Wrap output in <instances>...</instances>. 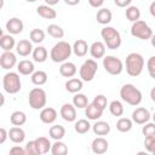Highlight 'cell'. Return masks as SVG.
Returning a JSON list of instances; mask_svg holds the SVG:
<instances>
[{
	"instance_id": "cell-50",
	"label": "cell",
	"mask_w": 155,
	"mask_h": 155,
	"mask_svg": "<svg viewBox=\"0 0 155 155\" xmlns=\"http://www.w3.org/2000/svg\"><path fill=\"white\" fill-rule=\"evenodd\" d=\"M80 1H81V0H64V2H65L67 5H69V6H75V5H78Z\"/></svg>"
},
{
	"instance_id": "cell-18",
	"label": "cell",
	"mask_w": 155,
	"mask_h": 155,
	"mask_svg": "<svg viewBox=\"0 0 155 155\" xmlns=\"http://www.w3.org/2000/svg\"><path fill=\"white\" fill-rule=\"evenodd\" d=\"M87 51H90V46L87 42L82 39H78L73 44V52L76 57H85L87 54Z\"/></svg>"
},
{
	"instance_id": "cell-51",
	"label": "cell",
	"mask_w": 155,
	"mask_h": 155,
	"mask_svg": "<svg viewBox=\"0 0 155 155\" xmlns=\"http://www.w3.org/2000/svg\"><path fill=\"white\" fill-rule=\"evenodd\" d=\"M149 12H150V15H151L153 17H155V1H153V2L150 4V6H149Z\"/></svg>"
},
{
	"instance_id": "cell-2",
	"label": "cell",
	"mask_w": 155,
	"mask_h": 155,
	"mask_svg": "<svg viewBox=\"0 0 155 155\" xmlns=\"http://www.w3.org/2000/svg\"><path fill=\"white\" fill-rule=\"evenodd\" d=\"M73 52V46H70L69 42L67 41H58L50 52V58L54 63H63L65 62Z\"/></svg>"
},
{
	"instance_id": "cell-6",
	"label": "cell",
	"mask_w": 155,
	"mask_h": 155,
	"mask_svg": "<svg viewBox=\"0 0 155 155\" xmlns=\"http://www.w3.org/2000/svg\"><path fill=\"white\" fill-rule=\"evenodd\" d=\"M28 101H29V105L31 109L34 110H39L45 108L46 102H47V96L45 90H42L41 87H34L28 96Z\"/></svg>"
},
{
	"instance_id": "cell-44",
	"label": "cell",
	"mask_w": 155,
	"mask_h": 155,
	"mask_svg": "<svg viewBox=\"0 0 155 155\" xmlns=\"http://www.w3.org/2000/svg\"><path fill=\"white\" fill-rule=\"evenodd\" d=\"M147 69L150 78L155 79V56H151L147 62Z\"/></svg>"
},
{
	"instance_id": "cell-43",
	"label": "cell",
	"mask_w": 155,
	"mask_h": 155,
	"mask_svg": "<svg viewBox=\"0 0 155 155\" xmlns=\"http://www.w3.org/2000/svg\"><path fill=\"white\" fill-rule=\"evenodd\" d=\"M155 147V136H148L144 138V148L148 153L151 154L153 149Z\"/></svg>"
},
{
	"instance_id": "cell-45",
	"label": "cell",
	"mask_w": 155,
	"mask_h": 155,
	"mask_svg": "<svg viewBox=\"0 0 155 155\" xmlns=\"http://www.w3.org/2000/svg\"><path fill=\"white\" fill-rule=\"evenodd\" d=\"M25 151L28 155H38V150H36V145H35V140H30L25 144Z\"/></svg>"
},
{
	"instance_id": "cell-25",
	"label": "cell",
	"mask_w": 155,
	"mask_h": 155,
	"mask_svg": "<svg viewBox=\"0 0 155 155\" xmlns=\"http://www.w3.org/2000/svg\"><path fill=\"white\" fill-rule=\"evenodd\" d=\"M82 87H84V81L81 79H78V78L69 79L65 82V90L70 93H78L82 90Z\"/></svg>"
},
{
	"instance_id": "cell-56",
	"label": "cell",
	"mask_w": 155,
	"mask_h": 155,
	"mask_svg": "<svg viewBox=\"0 0 155 155\" xmlns=\"http://www.w3.org/2000/svg\"><path fill=\"white\" fill-rule=\"evenodd\" d=\"M151 154H153V155H155V147H154V149H153V151H151Z\"/></svg>"
},
{
	"instance_id": "cell-35",
	"label": "cell",
	"mask_w": 155,
	"mask_h": 155,
	"mask_svg": "<svg viewBox=\"0 0 155 155\" xmlns=\"http://www.w3.org/2000/svg\"><path fill=\"white\" fill-rule=\"evenodd\" d=\"M91 127H92V126L90 125L88 120H86V119H80V120H78V121L75 122V125H74L75 132L79 133V134H85V133H87Z\"/></svg>"
},
{
	"instance_id": "cell-53",
	"label": "cell",
	"mask_w": 155,
	"mask_h": 155,
	"mask_svg": "<svg viewBox=\"0 0 155 155\" xmlns=\"http://www.w3.org/2000/svg\"><path fill=\"white\" fill-rule=\"evenodd\" d=\"M150 98H151L153 102H155V86L150 90Z\"/></svg>"
},
{
	"instance_id": "cell-41",
	"label": "cell",
	"mask_w": 155,
	"mask_h": 155,
	"mask_svg": "<svg viewBox=\"0 0 155 155\" xmlns=\"http://www.w3.org/2000/svg\"><path fill=\"white\" fill-rule=\"evenodd\" d=\"M92 103H93L94 105H97L98 108H101L102 110H104V109L107 108V105H108V99H107V97H105L104 94H97V96L93 98Z\"/></svg>"
},
{
	"instance_id": "cell-30",
	"label": "cell",
	"mask_w": 155,
	"mask_h": 155,
	"mask_svg": "<svg viewBox=\"0 0 155 155\" xmlns=\"http://www.w3.org/2000/svg\"><path fill=\"white\" fill-rule=\"evenodd\" d=\"M48 134L54 140H62L65 136V128L62 125H53L48 130Z\"/></svg>"
},
{
	"instance_id": "cell-27",
	"label": "cell",
	"mask_w": 155,
	"mask_h": 155,
	"mask_svg": "<svg viewBox=\"0 0 155 155\" xmlns=\"http://www.w3.org/2000/svg\"><path fill=\"white\" fill-rule=\"evenodd\" d=\"M111 18H113V13L109 8H101L98 10L97 15H96V19L99 24H103V25H107L111 22Z\"/></svg>"
},
{
	"instance_id": "cell-29",
	"label": "cell",
	"mask_w": 155,
	"mask_h": 155,
	"mask_svg": "<svg viewBox=\"0 0 155 155\" xmlns=\"http://www.w3.org/2000/svg\"><path fill=\"white\" fill-rule=\"evenodd\" d=\"M0 46L4 51H11L16 46V41L12 35L10 34H1L0 38Z\"/></svg>"
},
{
	"instance_id": "cell-36",
	"label": "cell",
	"mask_w": 155,
	"mask_h": 155,
	"mask_svg": "<svg viewBox=\"0 0 155 155\" xmlns=\"http://www.w3.org/2000/svg\"><path fill=\"white\" fill-rule=\"evenodd\" d=\"M51 153L53 155H65L68 153V147L62 140H56L51 147Z\"/></svg>"
},
{
	"instance_id": "cell-22",
	"label": "cell",
	"mask_w": 155,
	"mask_h": 155,
	"mask_svg": "<svg viewBox=\"0 0 155 155\" xmlns=\"http://www.w3.org/2000/svg\"><path fill=\"white\" fill-rule=\"evenodd\" d=\"M17 70L22 75H31L35 70V67L31 61L22 59V61H19V63H17Z\"/></svg>"
},
{
	"instance_id": "cell-8",
	"label": "cell",
	"mask_w": 155,
	"mask_h": 155,
	"mask_svg": "<svg viewBox=\"0 0 155 155\" xmlns=\"http://www.w3.org/2000/svg\"><path fill=\"white\" fill-rule=\"evenodd\" d=\"M103 68L110 75H119L124 70V63L116 56H104L103 57Z\"/></svg>"
},
{
	"instance_id": "cell-40",
	"label": "cell",
	"mask_w": 155,
	"mask_h": 155,
	"mask_svg": "<svg viewBox=\"0 0 155 155\" xmlns=\"http://www.w3.org/2000/svg\"><path fill=\"white\" fill-rule=\"evenodd\" d=\"M29 38H30V41L34 42V44H41L44 40H45V31L41 30V29H31L30 30V34H29Z\"/></svg>"
},
{
	"instance_id": "cell-38",
	"label": "cell",
	"mask_w": 155,
	"mask_h": 155,
	"mask_svg": "<svg viewBox=\"0 0 155 155\" xmlns=\"http://www.w3.org/2000/svg\"><path fill=\"white\" fill-rule=\"evenodd\" d=\"M124 105H122V103L120 102V101H113V102H110V104H109V111H110V114L113 115V116H122V114H124Z\"/></svg>"
},
{
	"instance_id": "cell-49",
	"label": "cell",
	"mask_w": 155,
	"mask_h": 155,
	"mask_svg": "<svg viewBox=\"0 0 155 155\" xmlns=\"http://www.w3.org/2000/svg\"><path fill=\"white\" fill-rule=\"evenodd\" d=\"M88 4H90V6H92L94 8H98L104 4V0H88Z\"/></svg>"
},
{
	"instance_id": "cell-47",
	"label": "cell",
	"mask_w": 155,
	"mask_h": 155,
	"mask_svg": "<svg viewBox=\"0 0 155 155\" xmlns=\"http://www.w3.org/2000/svg\"><path fill=\"white\" fill-rule=\"evenodd\" d=\"M7 138H8V131H6V128L1 127L0 128V144H4Z\"/></svg>"
},
{
	"instance_id": "cell-55",
	"label": "cell",
	"mask_w": 155,
	"mask_h": 155,
	"mask_svg": "<svg viewBox=\"0 0 155 155\" xmlns=\"http://www.w3.org/2000/svg\"><path fill=\"white\" fill-rule=\"evenodd\" d=\"M25 1H28V2H35L36 0H25Z\"/></svg>"
},
{
	"instance_id": "cell-26",
	"label": "cell",
	"mask_w": 155,
	"mask_h": 155,
	"mask_svg": "<svg viewBox=\"0 0 155 155\" xmlns=\"http://www.w3.org/2000/svg\"><path fill=\"white\" fill-rule=\"evenodd\" d=\"M92 131L97 136H107L110 132V125L107 121H96L92 125Z\"/></svg>"
},
{
	"instance_id": "cell-4",
	"label": "cell",
	"mask_w": 155,
	"mask_h": 155,
	"mask_svg": "<svg viewBox=\"0 0 155 155\" xmlns=\"http://www.w3.org/2000/svg\"><path fill=\"white\" fill-rule=\"evenodd\" d=\"M101 36L103 39V42L109 50H116L121 45V35L120 33L113 28V27H104L101 30Z\"/></svg>"
},
{
	"instance_id": "cell-42",
	"label": "cell",
	"mask_w": 155,
	"mask_h": 155,
	"mask_svg": "<svg viewBox=\"0 0 155 155\" xmlns=\"http://www.w3.org/2000/svg\"><path fill=\"white\" fill-rule=\"evenodd\" d=\"M142 133L144 134V137L155 136V122H147V124H144V126L142 128Z\"/></svg>"
},
{
	"instance_id": "cell-57",
	"label": "cell",
	"mask_w": 155,
	"mask_h": 155,
	"mask_svg": "<svg viewBox=\"0 0 155 155\" xmlns=\"http://www.w3.org/2000/svg\"><path fill=\"white\" fill-rule=\"evenodd\" d=\"M151 117H153V120H154V122H155V113L153 114V116H151Z\"/></svg>"
},
{
	"instance_id": "cell-3",
	"label": "cell",
	"mask_w": 155,
	"mask_h": 155,
	"mask_svg": "<svg viewBox=\"0 0 155 155\" xmlns=\"http://www.w3.org/2000/svg\"><path fill=\"white\" fill-rule=\"evenodd\" d=\"M120 97L124 102H126L130 105H138L142 102V92L132 84H125L121 88H120Z\"/></svg>"
},
{
	"instance_id": "cell-12",
	"label": "cell",
	"mask_w": 155,
	"mask_h": 155,
	"mask_svg": "<svg viewBox=\"0 0 155 155\" xmlns=\"http://www.w3.org/2000/svg\"><path fill=\"white\" fill-rule=\"evenodd\" d=\"M59 114H61L62 119L65 120V121H68V122H73V121L76 120V108H75L74 104L64 103L61 107Z\"/></svg>"
},
{
	"instance_id": "cell-19",
	"label": "cell",
	"mask_w": 155,
	"mask_h": 155,
	"mask_svg": "<svg viewBox=\"0 0 155 155\" xmlns=\"http://www.w3.org/2000/svg\"><path fill=\"white\" fill-rule=\"evenodd\" d=\"M105 44L102 42V41H94L91 46H90V53L93 58L96 59H99V58H103L104 54H105Z\"/></svg>"
},
{
	"instance_id": "cell-37",
	"label": "cell",
	"mask_w": 155,
	"mask_h": 155,
	"mask_svg": "<svg viewBox=\"0 0 155 155\" xmlns=\"http://www.w3.org/2000/svg\"><path fill=\"white\" fill-rule=\"evenodd\" d=\"M46 29H47V34L54 39H62L64 36V30L58 24H50Z\"/></svg>"
},
{
	"instance_id": "cell-24",
	"label": "cell",
	"mask_w": 155,
	"mask_h": 155,
	"mask_svg": "<svg viewBox=\"0 0 155 155\" xmlns=\"http://www.w3.org/2000/svg\"><path fill=\"white\" fill-rule=\"evenodd\" d=\"M102 114H103V110L101 108H98L97 105H94L93 103H88V105L85 108V115L87 116L88 120L97 121L98 119H101Z\"/></svg>"
},
{
	"instance_id": "cell-1",
	"label": "cell",
	"mask_w": 155,
	"mask_h": 155,
	"mask_svg": "<svg viewBox=\"0 0 155 155\" xmlns=\"http://www.w3.org/2000/svg\"><path fill=\"white\" fill-rule=\"evenodd\" d=\"M126 65V73L130 76H138L142 74L143 68H144V58L140 53L132 52L126 57L125 61Z\"/></svg>"
},
{
	"instance_id": "cell-46",
	"label": "cell",
	"mask_w": 155,
	"mask_h": 155,
	"mask_svg": "<svg viewBox=\"0 0 155 155\" xmlns=\"http://www.w3.org/2000/svg\"><path fill=\"white\" fill-rule=\"evenodd\" d=\"M10 154L24 155V154H27V151H25V148H22V147H19V145H15V147H12V148L10 149Z\"/></svg>"
},
{
	"instance_id": "cell-5",
	"label": "cell",
	"mask_w": 155,
	"mask_h": 155,
	"mask_svg": "<svg viewBox=\"0 0 155 155\" xmlns=\"http://www.w3.org/2000/svg\"><path fill=\"white\" fill-rule=\"evenodd\" d=\"M2 87L4 90L10 94H16L22 88V82L19 79V75L15 71L6 73L2 78Z\"/></svg>"
},
{
	"instance_id": "cell-9",
	"label": "cell",
	"mask_w": 155,
	"mask_h": 155,
	"mask_svg": "<svg viewBox=\"0 0 155 155\" xmlns=\"http://www.w3.org/2000/svg\"><path fill=\"white\" fill-rule=\"evenodd\" d=\"M97 69H98V64L94 59H86L82 65L80 67L79 69V75H80V79L82 81H92L93 78L96 76V73H97Z\"/></svg>"
},
{
	"instance_id": "cell-48",
	"label": "cell",
	"mask_w": 155,
	"mask_h": 155,
	"mask_svg": "<svg viewBox=\"0 0 155 155\" xmlns=\"http://www.w3.org/2000/svg\"><path fill=\"white\" fill-rule=\"evenodd\" d=\"M115 5L119 7H128L132 2V0H114Z\"/></svg>"
},
{
	"instance_id": "cell-16",
	"label": "cell",
	"mask_w": 155,
	"mask_h": 155,
	"mask_svg": "<svg viewBox=\"0 0 155 155\" xmlns=\"http://www.w3.org/2000/svg\"><path fill=\"white\" fill-rule=\"evenodd\" d=\"M33 45H31V41L27 40V39H23V40H19L17 44H16V51L19 56L22 57H27L29 56L30 53H33Z\"/></svg>"
},
{
	"instance_id": "cell-17",
	"label": "cell",
	"mask_w": 155,
	"mask_h": 155,
	"mask_svg": "<svg viewBox=\"0 0 155 155\" xmlns=\"http://www.w3.org/2000/svg\"><path fill=\"white\" fill-rule=\"evenodd\" d=\"M8 138L16 143V144H21L24 139H25V132L23 128H21V126H13L10 128L8 131Z\"/></svg>"
},
{
	"instance_id": "cell-20",
	"label": "cell",
	"mask_w": 155,
	"mask_h": 155,
	"mask_svg": "<svg viewBox=\"0 0 155 155\" xmlns=\"http://www.w3.org/2000/svg\"><path fill=\"white\" fill-rule=\"evenodd\" d=\"M36 13L45 19H53L57 17V12L50 5H40L36 8Z\"/></svg>"
},
{
	"instance_id": "cell-39",
	"label": "cell",
	"mask_w": 155,
	"mask_h": 155,
	"mask_svg": "<svg viewBox=\"0 0 155 155\" xmlns=\"http://www.w3.org/2000/svg\"><path fill=\"white\" fill-rule=\"evenodd\" d=\"M126 18L130 21V22H136L140 18V11L137 6H128L126 7Z\"/></svg>"
},
{
	"instance_id": "cell-13",
	"label": "cell",
	"mask_w": 155,
	"mask_h": 155,
	"mask_svg": "<svg viewBox=\"0 0 155 155\" xmlns=\"http://www.w3.org/2000/svg\"><path fill=\"white\" fill-rule=\"evenodd\" d=\"M23 28H24L23 22L17 17H12L6 22V29L11 35L21 34L23 31Z\"/></svg>"
},
{
	"instance_id": "cell-15",
	"label": "cell",
	"mask_w": 155,
	"mask_h": 155,
	"mask_svg": "<svg viewBox=\"0 0 155 155\" xmlns=\"http://www.w3.org/2000/svg\"><path fill=\"white\" fill-rule=\"evenodd\" d=\"M41 122L44 124H53L57 119V111L54 108H51V107H46V108H42L41 111H40V115H39Z\"/></svg>"
},
{
	"instance_id": "cell-11",
	"label": "cell",
	"mask_w": 155,
	"mask_h": 155,
	"mask_svg": "<svg viewBox=\"0 0 155 155\" xmlns=\"http://www.w3.org/2000/svg\"><path fill=\"white\" fill-rule=\"evenodd\" d=\"M150 119H151V115H150L149 110L143 107L136 108V110H133V113H132V120H133V122H136L138 125H144V124L149 122Z\"/></svg>"
},
{
	"instance_id": "cell-7",
	"label": "cell",
	"mask_w": 155,
	"mask_h": 155,
	"mask_svg": "<svg viewBox=\"0 0 155 155\" xmlns=\"http://www.w3.org/2000/svg\"><path fill=\"white\" fill-rule=\"evenodd\" d=\"M131 35L140 40H150V38L153 36V30L147 22L138 19L131 25Z\"/></svg>"
},
{
	"instance_id": "cell-34",
	"label": "cell",
	"mask_w": 155,
	"mask_h": 155,
	"mask_svg": "<svg viewBox=\"0 0 155 155\" xmlns=\"http://www.w3.org/2000/svg\"><path fill=\"white\" fill-rule=\"evenodd\" d=\"M73 104L75 105V108L78 109H84L88 105V98L86 97V94L84 93H75V96L73 97Z\"/></svg>"
},
{
	"instance_id": "cell-14",
	"label": "cell",
	"mask_w": 155,
	"mask_h": 155,
	"mask_svg": "<svg viewBox=\"0 0 155 155\" xmlns=\"http://www.w3.org/2000/svg\"><path fill=\"white\" fill-rule=\"evenodd\" d=\"M108 148H109V143H108V140H107L105 138H103L102 136H101V137H97V138H94V139L92 140L91 149H92V151H93L94 154H98V155L104 154V153H107Z\"/></svg>"
},
{
	"instance_id": "cell-54",
	"label": "cell",
	"mask_w": 155,
	"mask_h": 155,
	"mask_svg": "<svg viewBox=\"0 0 155 155\" xmlns=\"http://www.w3.org/2000/svg\"><path fill=\"white\" fill-rule=\"evenodd\" d=\"M150 42H151V46L155 47V35H154V34H153V36L150 38Z\"/></svg>"
},
{
	"instance_id": "cell-28",
	"label": "cell",
	"mask_w": 155,
	"mask_h": 155,
	"mask_svg": "<svg viewBox=\"0 0 155 155\" xmlns=\"http://www.w3.org/2000/svg\"><path fill=\"white\" fill-rule=\"evenodd\" d=\"M133 127V120L128 119V117H120L117 121H116V130L119 132H122V133H126V132H130Z\"/></svg>"
},
{
	"instance_id": "cell-23",
	"label": "cell",
	"mask_w": 155,
	"mask_h": 155,
	"mask_svg": "<svg viewBox=\"0 0 155 155\" xmlns=\"http://www.w3.org/2000/svg\"><path fill=\"white\" fill-rule=\"evenodd\" d=\"M78 69H76V65L71 62H63L59 67V74L64 78H73L75 74H76Z\"/></svg>"
},
{
	"instance_id": "cell-33",
	"label": "cell",
	"mask_w": 155,
	"mask_h": 155,
	"mask_svg": "<svg viewBox=\"0 0 155 155\" xmlns=\"http://www.w3.org/2000/svg\"><path fill=\"white\" fill-rule=\"evenodd\" d=\"M31 82L36 86H42L47 82V74L44 70H36L31 74Z\"/></svg>"
},
{
	"instance_id": "cell-21",
	"label": "cell",
	"mask_w": 155,
	"mask_h": 155,
	"mask_svg": "<svg viewBox=\"0 0 155 155\" xmlns=\"http://www.w3.org/2000/svg\"><path fill=\"white\" fill-rule=\"evenodd\" d=\"M35 140V145H36V150H38V155L41 154H46L48 151H51V147L52 144L50 143L48 138L46 137H38Z\"/></svg>"
},
{
	"instance_id": "cell-32",
	"label": "cell",
	"mask_w": 155,
	"mask_h": 155,
	"mask_svg": "<svg viewBox=\"0 0 155 155\" xmlns=\"http://www.w3.org/2000/svg\"><path fill=\"white\" fill-rule=\"evenodd\" d=\"M33 59L38 63H44L47 59V50L44 46H38L33 50Z\"/></svg>"
},
{
	"instance_id": "cell-10",
	"label": "cell",
	"mask_w": 155,
	"mask_h": 155,
	"mask_svg": "<svg viewBox=\"0 0 155 155\" xmlns=\"http://www.w3.org/2000/svg\"><path fill=\"white\" fill-rule=\"evenodd\" d=\"M17 64V58L16 54L12 51H4L0 56V65L2 69L8 70L12 69Z\"/></svg>"
},
{
	"instance_id": "cell-31",
	"label": "cell",
	"mask_w": 155,
	"mask_h": 155,
	"mask_svg": "<svg viewBox=\"0 0 155 155\" xmlns=\"http://www.w3.org/2000/svg\"><path fill=\"white\" fill-rule=\"evenodd\" d=\"M10 121L13 126H22L27 122V115H25V113H23L21 110H16L11 114Z\"/></svg>"
},
{
	"instance_id": "cell-52",
	"label": "cell",
	"mask_w": 155,
	"mask_h": 155,
	"mask_svg": "<svg viewBox=\"0 0 155 155\" xmlns=\"http://www.w3.org/2000/svg\"><path fill=\"white\" fill-rule=\"evenodd\" d=\"M46 5H50V6H53V5H57L59 2V0H45Z\"/></svg>"
}]
</instances>
